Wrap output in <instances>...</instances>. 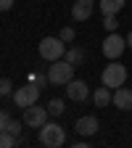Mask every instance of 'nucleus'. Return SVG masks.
<instances>
[{"instance_id":"aec40b11","label":"nucleus","mask_w":132,"mask_h":148,"mask_svg":"<svg viewBox=\"0 0 132 148\" xmlns=\"http://www.w3.org/2000/svg\"><path fill=\"white\" fill-rule=\"evenodd\" d=\"M11 79L8 77H0V95H11Z\"/></svg>"},{"instance_id":"b1692460","label":"nucleus","mask_w":132,"mask_h":148,"mask_svg":"<svg viewBox=\"0 0 132 148\" xmlns=\"http://www.w3.org/2000/svg\"><path fill=\"white\" fill-rule=\"evenodd\" d=\"M127 48H132V32L127 34Z\"/></svg>"},{"instance_id":"f257e3e1","label":"nucleus","mask_w":132,"mask_h":148,"mask_svg":"<svg viewBox=\"0 0 132 148\" xmlns=\"http://www.w3.org/2000/svg\"><path fill=\"white\" fill-rule=\"evenodd\" d=\"M40 143L45 148H61L66 143V132H64V127L61 124H55V122H45L40 127Z\"/></svg>"},{"instance_id":"dca6fc26","label":"nucleus","mask_w":132,"mask_h":148,"mask_svg":"<svg viewBox=\"0 0 132 148\" xmlns=\"http://www.w3.org/2000/svg\"><path fill=\"white\" fill-rule=\"evenodd\" d=\"M48 111H50V116H61L64 111H66V103H64L61 98H53V101L48 103Z\"/></svg>"},{"instance_id":"6e6552de","label":"nucleus","mask_w":132,"mask_h":148,"mask_svg":"<svg viewBox=\"0 0 132 148\" xmlns=\"http://www.w3.org/2000/svg\"><path fill=\"white\" fill-rule=\"evenodd\" d=\"M64 87H66V98L74 101V103H82V101L90 98V87H87L85 79H71V82H66Z\"/></svg>"},{"instance_id":"f3484780","label":"nucleus","mask_w":132,"mask_h":148,"mask_svg":"<svg viewBox=\"0 0 132 148\" xmlns=\"http://www.w3.org/2000/svg\"><path fill=\"white\" fill-rule=\"evenodd\" d=\"M13 145H18V138L11 135L8 130H3V132H0V148H13Z\"/></svg>"},{"instance_id":"2eb2a0df","label":"nucleus","mask_w":132,"mask_h":148,"mask_svg":"<svg viewBox=\"0 0 132 148\" xmlns=\"http://www.w3.org/2000/svg\"><path fill=\"white\" fill-rule=\"evenodd\" d=\"M27 79H29V82H34L40 90L50 85V77H48V74H42V71H29V77H27Z\"/></svg>"},{"instance_id":"4468645a","label":"nucleus","mask_w":132,"mask_h":148,"mask_svg":"<svg viewBox=\"0 0 132 148\" xmlns=\"http://www.w3.org/2000/svg\"><path fill=\"white\" fill-rule=\"evenodd\" d=\"M64 58L71 64V66H82L85 64V50L82 48H66V56Z\"/></svg>"},{"instance_id":"f8f14e48","label":"nucleus","mask_w":132,"mask_h":148,"mask_svg":"<svg viewBox=\"0 0 132 148\" xmlns=\"http://www.w3.org/2000/svg\"><path fill=\"white\" fill-rule=\"evenodd\" d=\"M111 95H114V90H111V87H98L95 92H92V103H95L98 108H103V106H108L111 103Z\"/></svg>"},{"instance_id":"20e7f679","label":"nucleus","mask_w":132,"mask_h":148,"mask_svg":"<svg viewBox=\"0 0 132 148\" xmlns=\"http://www.w3.org/2000/svg\"><path fill=\"white\" fill-rule=\"evenodd\" d=\"M103 56L108 61H119L122 58V53L127 50V37H122L119 32H108V37L103 40Z\"/></svg>"},{"instance_id":"4be33fe9","label":"nucleus","mask_w":132,"mask_h":148,"mask_svg":"<svg viewBox=\"0 0 132 148\" xmlns=\"http://www.w3.org/2000/svg\"><path fill=\"white\" fill-rule=\"evenodd\" d=\"M8 124H11V114H8V111H0V132L8 130Z\"/></svg>"},{"instance_id":"39448f33","label":"nucleus","mask_w":132,"mask_h":148,"mask_svg":"<svg viewBox=\"0 0 132 148\" xmlns=\"http://www.w3.org/2000/svg\"><path fill=\"white\" fill-rule=\"evenodd\" d=\"M74 69H77V66H71L66 58L53 61V66L48 69L50 85H66V82H71V79H74Z\"/></svg>"},{"instance_id":"423d86ee","label":"nucleus","mask_w":132,"mask_h":148,"mask_svg":"<svg viewBox=\"0 0 132 148\" xmlns=\"http://www.w3.org/2000/svg\"><path fill=\"white\" fill-rule=\"evenodd\" d=\"M37 101H40V87H37L34 82H27L24 87L13 90V103L18 108H27V106H34Z\"/></svg>"},{"instance_id":"a211bd4d","label":"nucleus","mask_w":132,"mask_h":148,"mask_svg":"<svg viewBox=\"0 0 132 148\" xmlns=\"http://www.w3.org/2000/svg\"><path fill=\"white\" fill-rule=\"evenodd\" d=\"M103 27H106V32H116V27H119V21H116V13H108V16H103Z\"/></svg>"},{"instance_id":"7ed1b4c3","label":"nucleus","mask_w":132,"mask_h":148,"mask_svg":"<svg viewBox=\"0 0 132 148\" xmlns=\"http://www.w3.org/2000/svg\"><path fill=\"white\" fill-rule=\"evenodd\" d=\"M101 82H103L106 87H111V90L122 87V85L127 82V66L119 64V61H111V64L103 69V74H101Z\"/></svg>"},{"instance_id":"6ab92c4d","label":"nucleus","mask_w":132,"mask_h":148,"mask_svg":"<svg viewBox=\"0 0 132 148\" xmlns=\"http://www.w3.org/2000/svg\"><path fill=\"white\" fill-rule=\"evenodd\" d=\"M74 34H77V32H74V27H64V29L58 32V37H61L66 45H69V42H74Z\"/></svg>"},{"instance_id":"f03ea898","label":"nucleus","mask_w":132,"mask_h":148,"mask_svg":"<svg viewBox=\"0 0 132 148\" xmlns=\"http://www.w3.org/2000/svg\"><path fill=\"white\" fill-rule=\"evenodd\" d=\"M37 50H40V56L45 61H58V58H64L66 56V42L61 40V37H42L40 40V45H37Z\"/></svg>"},{"instance_id":"0eeeda50","label":"nucleus","mask_w":132,"mask_h":148,"mask_svg":"<svg viewBox=\"0 0 132 148\" xmlns=\"http://www.w3.org/2000/svg\"><path fill=\"white\" fill-rule=\"evenodd\" d=\"M48 116H50L48 106L40 108V106L34 103V106H27V108H24V119H21V122H24L27 127H32V130H40V127L48 122Z\"/></svg>"},{"instance_id":"9d476101","label":"nucleus","mask_w":132,"mask_h":148,"mask_svg":"<svg viewBox=\"0 0 132 148\" xmlns=\"http://www.w3.org/2000/svg\"><path fill=\"white\" fill-rule=\"evenodd\" d=\"M111 103H114L119 111H132V90L129 87H116L114 95H111Z\"/></svg>"},{"instance_id":"1a4fd4ad","label":"nucleus","mask_w":132,"mask_h":148,"mask_svg":"<svg viewBox=\"0 0 132 148\" xmlns=\"http://www.w3.org/2000/svg\"><path fill=\"white\" fill-rule=\"evenodd\" d=\"M92 8H95V0H74L71 18L74 21H87V18L92 16Z\"/></svg>"},{"instance_id":"412c9836","label":"nucleus","mask_w":132,"mask_h":148,"mask_svg":"<svg viewBox=\"0 0 132 148\" xmlns=\"http://www.w3.org/2000/svg\"><path fill=\"white\" fill-rule=\"evenodd\" d=\"M21 127H24V122H16V119H11V124H8V132L18 138V135H21Z\"/></svg>"},{"instance_id":"9b49d317","label":"nucleus","mask_w":132,"mask_h":148,"mask_svg":"<svg viewBox=\"0 0 132 148\" xmlns=\"http://www.w3.org/2000/svg\"><path fill=\"white\" fill-rule=\"evenodd\" d=\"M98 119L92 116V114H87V116H79L77 119V124H74V130H77V132L82 135V138H90V135H95L98 132Z\"/></svg>"},{"instance_id":"ddd939ff","label":"nucleus","mask_w":132,"mask_h":148,"mask_svg":"<svg viewBox=\"0 0 132 148\" xmlns=\"http://www.w3.org/2000/svg\"><path fill=\"white\" fill-rule=\"evenodd\" d=\"M124 3H127V0H101V13L103 16H108V13H119L122 8H124Z\"/></svg>"},{"instance_id":"5701e85b","label":"nucleus","mask_w":132,"mask_h":148,"mask_svg":"<svg viewBox=\"0 0 132 148\" xmlns=\"http://www.w3.org/2000/svg\"><path fill=\"white\" fill-rule=\"evenodd\" d=\"M11 8H13V0H0V13H5Z\"/></svg>"}]
</instances>
